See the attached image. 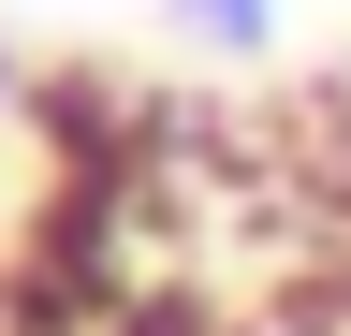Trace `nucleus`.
<instances>
[{"mask_svg": "<svg viewBox=\"0 0 351 336\" xmlns=\"http://www.w3.org/2000/svg\"><path fill=\"white\" fill-rule=\"evenodd\" d=\"M176 15H191L205 44H263V29H278V0H176Z\"/></svg>", "mask_w": 351, "mask_h": 336, "instance_id": "obj_1", "label": "nucleus"}]
</instances>
